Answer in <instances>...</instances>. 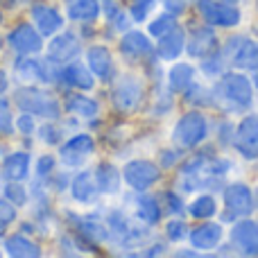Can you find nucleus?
Segmentation results:
<instances>
[{"mask_svg": "<svg viewBox=\"0 0 258 258\" xmlns=\"http://www.w3.org/2000/svg\"><path fill=\"white\" fill-rule=\"evenodd\" d=\"M229 163L222 159H206V156H195L181 168V186L188 190L195 188H215L227 177Z\"/></svg>", "mask_w": 258, "mask_h": 258, "instance_id": "f257e3e1", "label": "nucleus"}, {"mask_svg": "<svg viewBox=\"0 0 258 258\" xmlns=\"http://www.w3.org/2000/svg\"><path fill=\"white\" fill-rule=\"evenodd\" d=\"M14 100H16V104L23 109V111L32 113V116L57 120L59 113H61L57 98L43 89H36V86H23V89H18L16 95H14Z\"/></svg>", "mask_w": 258, "mask_h": 258, "instance_id": "f03ea898", "label": "nucleus"}, {"mask_svg": "<svg viewBox=\"0 0 258 258\" xmlns=\"http://www.w3.org/2000/svg\"><path fill=\"white\" fill-rule=\"evenodd\" d=\"M220 93L236 109L249 107L251 100H254L251 82L247 80L245 75H240V73H227V75L222 77V82H220Z\"/></svg>", "mask_w": 258, "mask_h": 258, "instance_id": "7ed1b4c3", "label": "nucleus"}, {"mask_svg": "<svg viewBox=\"0 0 258 258\" xmlns=\"http://www.w3.org/2000/svg\"><path fill=\"white\" fill-rule=\"evenodd\" d=\"M206 138V120L202 113L188 111L174 127V143L179 147H195Z\"/></svg>", "mask_w": 258, "mask_h": 258, "instance_id": "20e7f679", "label": "nucleus"}, {"mask_svg": "<svg viewBox=\"0 0 258 258\" xmlns=\"http://www.w3.org/2000/svg\"><path fill=\"white\" fill-rule=\"evenodd\" d=\"M141 98H143L141 80L134 75H122L120 80H118L116 89H113V95H111L113 107L122 113H132L134 109L138 107Z\"/></svg>", "mask_w": 258, "mask_h": 258, "instance_id": "39448f33", "label": "nucleus"}, {"mask_svg": "<svg viewBox=\"0 0 258 258\" xmlns=\"http://www.w3.org/2000/svg\"><path fill=\"white\" fill-rule=\"evenodd\" d=\"M197 9L200 16L211 25H222L233 27L240 23V12L231 7L229 3H218V0H197Z\"/></svg>", "mask_w": 258, "mask_h": 258, "instance_id": "423d86ee", "label": "nucleus"}, {"mask_svg": "<svg viewBox=\"0 0 258 258\" xmlns=\"http://www.w3.org/2000/svg\"><path fill=\"white\" fill-rule=\"evenodd\" d=\"M224 206H227V220L238 218V215H249L254 211V195L249 186L245 183H231L224 188Z\"/></svg>", "mask_w": 258, "mask_h": 258, "instance_id": "0eeeda50", "label": "nucleus"}, {"mask_svg": "<svg viewBox=\"0 0 258 258\" xmlns=\"http://www.w3.org/2000/svg\"><path fill=\"white\" fill-rule=\"evenodd\" d=\"M233 145L245 159L249 161L258 159V116H247L238 125L236 136H233Z\"/></svg>", "mask_w": 258, "mask_h": 258, "instance_id": "6e6552de", "label": "nucleus"}, {"mask_svg": "<svg viewBox=\"0 0 258 258\" xmlns=\"http://www.w3.org/2000/svg\"><path fill=\"white\" fill-rule=\"evenodd\" d=\"M125 181L134 190H147L152 183L159 181V168L150 161H129L125 165Z\"/></svg>", "mask_w": 258, "mask_h": 258, "instance_id": "1a4fd4ad", "label": "nucleus"}, {"mask_svg": "<svg viewBox=\"0 0 258 258\" xmlns=\"http://www.w3.org/2000/svg\"><path fill=\"white\" fill-rule=\"evenodd\" d=\"M9 45H12L14 52L18 54H36L41 48H43V41H41V34L30 25H16L7 36Z\"/></svg>", "mask_w": 258, "mask_h": 258, "instance_id": "9d476101", "label": "nucleus"}, {"mask_svg": "<svg viewBox=\"0 0 258 258\" xmlns=\"http://www.w3.org/2000/svg\"><path fill=\"white\" fill-rule=\"evenodd\" d=\"M231 242L247 256H258V224L242 220L231 229Z\"/></svg>", "mask_w": 258, "mask_h": 258, "instance_id": "9b49d317", "label": "nucleus"}, {"mask_svg": "<svg viewBox=\"0 0 258 258\" xmlns=\"http://www.w3.org/2000/svg\"><path fill=\"white\" fill-rule=\"evenodd\" d=\"M93 147H95V143L89 134H77V136H73L61 147V161L66 165H80L93 152Z\"/></svg>", "mask_w": 258, "mask_h": 258, "instance_id": "f8f14e48", "label": "nucleus"}, {"mask_svg": "<svg viewBox=\"0 0 258 258\" xmlns=\"http://www.w3.org/2000/svg\"><path fill=\"white\" fill-rule=\"evenodd\" d=\"M183 48H186V32L181 30V27H170L165 34H161V41L159 45H156V52H159L161 59H165V61H172V59H177L179 54L183 52Z\"/></svg>", "mask_w": 258, "mask_h": 258, "instance_id": "ddd939ff", "label": "nucleus"}, {"mask_svg": "<svg viewBox=\"0 0 258 258\" xmlns=\"http://www.w3.org/2000/svg\"><path fill=\"white\" fill-rule=\"evenodd\" d=\"M32 18H34V25L39 27L41 34H54L63 25L61 14L54 7H48V5H41V3L32 7Z\"/></svg>", "mask_w": 258, "mask_h": 258, "instance_id": "4468645a", "label": "nucleus"}, {"mask_svg": "<svg viewBox=\"0 0 258 258\" xmlns=\"http://www.w3.org/2000/svg\"><path fill=\"white\" fill-rule=\"evenodd\" d=\"M77 52H80V41H77V36H73V34L57 36V39H52V43L48 45L50 61H57V63L71 61Z\"/></svg>", "mask_w": 258, "mask_h": 258, "instance_id": "2eb2a0df", "label": "nucleus"}, {"mask_svg": "<svg viewBox=\"0 0 258 258\" xmlns=\"http://www.w3.org/2000/svg\"><path fill=\"white\" fill-rule=\"evenodd\" d=\"M218 48V39H215V32L213 30H195L188 39V54L190 57H209V54L215 52Z\"/></svg>", "mask_w": 258, "mask_h": 258, "instance_id": "dca6fc26", "label": "nucleus"}, {"mask_svg": "<svg viewBox=\"0 0 258 258\" xmlns=\"http://www.w3.org/2000/svg\"><path fill=\"white\" fill-rule=\"evenodd\" d=\"M220 238H222V229H220V224L213 222L202 224L190 233V242L195 249H213V247H218Z\"/></svg>", "mask_w": 258, "mask_h": 258, "instance_id": "f3484780", "label": "nucleus"}, {"mask_svg": "<svg viewBox=\"0 0 258 258\" xmlns=\"http://www.w3.org/2000/svg\"><path fill=\"white\" fill-rule=\"evenodd\" d=\"M120 50L129 59H141L152 52V43L141 32H129V34H125V39L120 41Z\"/></svg>", "mask_w": 258, "mask_h": 258, "instance_id": "a211bd4d", "label": "nucleus"}, {"mask_svg": "<svg viewBox=\"0 0 258 258\" xmlns=\"http://www.w3.org/2000/svg\"><path fill=\"white\" fill-rule=\"evenodd\" d=\"M95 186L100 192L104 195H113L120 188V172H118L116 165L111 163H100L95 170Z\"/></svg>", "mask_w": 258, "mask_h": 258, "instance_id": "6ab92c4d", "label": "nucleus"}, {"mask_svg": "<svg viewBox=\"0 0 258 258\" xmlns=\"http://www.w3.org/2000/svg\"><path fill=\"white\" fill-rule=\"evenodd\" d=\"M233 66L247 68V71H258V43L251 39H242L240 45L233 52Z\"/></svg>", "mask_w": 258, "mask_h": 258, "instance_id": "aec40b11", "label": "nucleus"}, {"mask_svg": "<svg viewBox=\"0 0 258 258\" xmlns=\"http://www.w3.org/2000/svg\"><path fill=\"white\" fill-rule=\"evenodd\" d=\"M71 192L77 202L82 204H89V202L95 200V192H98V186H95L93 177L89 172H80L71 183Z\"/></svg>", "mask_w": 258, "mask_h": 258, "instance_id": "412c9836", "label": "nucleus"}, {"mask_svg": "<svg viewBox=\"0 0 258 258\" xmlns=\"http://www.w3.org/2000/svg\"><path fill=\"white\" fill-rule=\"evenodd\" d=\"M30 172V154L25 152H14L5 159V174H7L12 181H21L27 177Z\"/></svg>", "mask_w": 258, "mask_h": 258, "instance_id": "4be33fe9", "label": "nucleus"}, {"mask_svg": "<svg viewBox=\"0 0 258 258\" xmlns=\"http://www.w3.org/2000/svg\"><path fill=\"white\" fill-rule=\"evenodd\" d=\"M89 66L98 77H109L111 75V52L104 45H95L89 50Z\"/></svg>", "mask_w": 258, "mask_h": 258, "instance_id": "5701e85b", "label": "nucleus"}, {"mask_svg": "<svg viewBox=\"0 0 258 258\" xmlns=\"http://www.w3.org/2000/svg\"><path fill=\"white\" fill-rule=\"evenodd\" d=\"M61 80L66 82V84L75 86V89H82V91L93 89V75H91L84 66H80V63L66 66V71L61 73Z\"/></svg>", "mask_w": 258, "mask_h": 258, "instance_id": "b1692460", "label": "nucleus"}, {"mask_svg": "<svg viewBox=\"0 0 258 258\" xmlns=\"http://www.w3.org/2000/svg\"><path fill=\"white\" fill-rule=\"evenodd\" d=\"M5 251L9 256H25V258L41 256V249L32 240H27L25 236H9L5 240Z\"/></svg>", "mask_w": 258, "mask_h": 258, "instance_id": "393cba45", "label": "nucleus"}, {"mask_svg": "<svg viewBox=\"0 0 258 258\" xmlns=\"http://www.w3.org/2000/svg\"><path fill=\"white\" fill-rule=\"evenodd\" d=\"M100 14L98 0H71L68 3V16L73 21H93Z\"/></svg>", "mask_w": 258, "mask_h": 258, "instance_id": "a878e982", "label": "nucleus"}, {"mask_svg": "<svg viewBox=\"0 0 258 258\" xmlns=\"http://www.w3.org/2000/svg\"><path fill=\"white\" fill-rule=\"evenodd\" d=\"M168 82H170V89L172 91H186L192 82V66H188V63H177V66L170 71Z\"/></svg>", "mask_w": 258, "mask_h": 258, "instance_id": "bb28decb", "label": "nucleus"}, {"mask_svg": "<svg viewBox=\"0 0 258 258\" xmlns=\"http://www.w3.org/2000/svg\"><path fill=\"white\" fill-rule=\"evenodd\" d=\"M136 215L145 224H156L161 220V209L152 197H138L136 202Z\"/></svg>", "mask_w": 258, "mask_h": 258, "instance_id": "cd10ccee", "label": "nucleus"}, {"mask_svg": "<svg viewBox=\"0 0 258 258\" xmlns=\"http://www.w3.org/2000/svg\"><path fill=\"white\" fill-rule=\"evenodd\" d=\"M66 107L68 111H73L75 116H82V118H93L98 113V104L91 98H84V95H71Z\"/></svg>", "mask_w": 258, "mask_h": 258, "instance_id": "c85d7f7f", "label": "nucleus"}, {"mask_svg": "<svg viewBox=\"0 0 258 258\" xmlns=\"http://www.w3.org/2000/svg\"><path fill=\"white\" fill-rule=\"evenodd\" d=\"M188 211H190L192 218L202 220V218H211V215L218 211V206H215V200L211 195H202V197H197L190 206H188Z\"/></svg>", "mask_w": 258, "mask_h": 258, "instance_id": "c756f323", "label": "nucleus"}, {"mask_svg": "<svg viewBox=\"0 0 258 258\" xmlns=\"http://www.w3.org/2000/svg\"><path fill=\"white\" fill-rule=\"evenodd\" d=\"M80 233L91 242H104L107 240V229H104L102 224H98V222H86V220H82L80 222Z\"/></svg>", "mask_w": 258, "mask_h": 258, "instance_id": "7c9ffc66", "label": "nucleus"}, {"mask_svg": "<svg viewBox=\"0 0 258 258\" xmlns=\"http://www.w3.org/2000/svg\"><path fill=\"white\" fill-rule=\"evenodd\" d=\"M18 71L23 73V77L25 80H48V73H45V66L43 63H36V61H30V59H25V61L18 63Z\"/></svg>", "mask_w": 258, "mask_h": 258, "instance_id": "2f4dec72", "label": "nucleus"}, {"mask_svg": "<svg viewBox=\"0 0 258 258\" xmlns=\"http://www.w3.org/2000/svg\"><path fill=\"white\" fill-rule=\"evenodd\" d=\"M170 27H174V18L170 16V14H165V16H161V18H156V21L150 23V34L161 36V34H165Z\"/></svg>", "mask_w": 258, "mask_h": 258, "instance_id": "473e14b6", "label": "nucleus"}, {"mask_svg": "<svg viewBox=\"0 0 258 258\" xmlns=\"http://www.w3.org/2000/svg\"><path fill=\"white\" fill-rule=\"evenodd\" d=\"M5 195H7V200L14 202L16 206H23V204H25V200H27V197H25V190H23V186H18L16 181H12L7 188H5Z\"/></svg>", "mask_w": 258, "mask_h": 258, "instance_id": "72a5a7b5", "label": "nucleus"}, {"mask_svg": "<svg viewBox=\"0 0 258 258\" xmlns=\"http://www.w3.org/2000/svg\"><path fill=\"white\" fill-rule=\"evenodd\" d=\"M14 122H12V111H9V104L0 98V134H12Z\"/></svg>", "mask_w": 258, "mask_h": 258, "instance_id": "f704fd0d", "label": "nucleus"}, {"mask_svg": "<svg viewBox=\"0 0 258 258\" xmlns=\"http://www.w3.org/2000/svg\"><path fill=\"white\" fill-rule=\"evenodd\" d=\"M14 220H16V209H14L9 202H3V200H0V229L9 227Z\"/></svg>", "mask_w": 258, "mask_h": 258, "instance_id": "c9c22d12", "label": "nucleus"}, {"mask_svg": "<svg viewBox=\"0 0 258 258\" xmlns=\"http://www.w3.org/2000/svg\"><path fill=\"white\" fill-rule=\"evenodd\" d=\"M134 9H132V18L134 21H143V18L147 16V12H150V7H152V3L154 0H134Z\"/></svg>", "mask_w": 258, "mask_h": 258, "instance_id": "e433bc0d", "label": "nucleus"}, {"mask_svg": "<svg viewBox=\"0 0 258 258\" xmlns=\"http://www.w3.org/2000/svg\"><path fill=\"white\" fill-rule=\"evenodd\" d=\"M186 224L183 222H170L168 224V238L170 240H181V238H186Z\"/></svg>", "mask_w": 258, "mask_h": 258, "instance_id": "4c0bfd02", "label": "nucleus"}, {"mask_svg": "<svg viewBox=\"0 0 258 258\" xmlns=\"http://www.w3.org/2000/svg\"><path fill=\"white\" fill-rule=\"evenodd\" d=\"M165 204H168L170 213H183V204L174 192H165Z\"/></svg>", "mask_w": 258, "mask_h": 258, "instance_id": "58836bf2", "label": "nucleus"}, {"mask_svg": "<svg viewBox=\"0 0 258 258\" xmlns=\"http://www.w3.org/2000/svg\"><path fill=\"white\" fill-rule=\"evenodd\" d=\"M54 168V159L52 156H41L39 163H36V170H39V174L43 177V174H50Z\"/></svg>", "mask_w": 258, "mask_h": 258, "instance_id": "ea45409f", "label": "nucleus"}, {"mask_svg": "<svg viewBox=\"0 0 258 258\" xmlns=\"http://www.w3.org/2000/svg\"><path fill=\"white\" fill-rule=\"evenodd\" d=\"M16 127L21 129V132H25V134L34 132V120H32V113H25V116L18 118V120H16Z\"/></svg>", "mask_w": 258, "mask_h": 258, "instance_id": "a19ab883", "label": "nucleus"}, {"mask_svg": "<svg viewBox=\"0 0 258 258\" xmlns=\"http://www.w3.org/2000/svg\"><path fill=\"white\" fill-rule=\"evenodd\" d=\"M41 136H43V141H45V143H57L59 134H57V129H52L50 125H45L43 129H41Z\"/></svg>", "mask_w": 258, "mask_h": 258, "instance_id": "79ce46f5", "label": "nucleus"}, {"mask_svg": "<svg viewBox=\"0 0 258 258\" xmlns=\"http://www.w3.org/2000/svg\"><path fill=\"white\" fill-rule=\"evenodd\" d=\"M163 3L172 14H179L183 7H186V0H163Z\"/></svg>", "mask_w": 258, "mask_h": 258, "instance_id": "37998d69", "label": "nucleus"}, {"mask_svg": "<svg viewBox=\"0 0 258 258\" xmlns=\"http://www.w3.org/2000/svg\"><path fill=\"white\" fill-rule=\"evenodd\" d=\"M174 156H177L174 152H170V154L165 152V154H163V163H165V165H172V163H174Z\"/></svg>", "mask_w": 258, "mask_h": 258, "instance_id": "c03bdc74", "label": "nucleus"}, {"mask_svg": "<svg viewBox=\"0 0 258 258\" xmlns=\"http://www.w3.org/2000/svg\"><path fill=\"white\" fill-rule=\"evenodd\" d=\"M5 89H7V75H5V73L0 71V93H3Z\"/></svg>", "mask_w": 258, "mask_h": 258, "instance_id": "a18cd8bd", "label": "nucleus"}, {"mask_svg": "<svg viewBox=\"0 0 258 258\" xmlns=\"http://www.w3.org/2000/svg\"><path fill=\"white\" fill-rule=\"evenodd\" d=\"M224 3H238V0H224Z\"/></svg>", "mask_w": 258, "mask_h": 258, "instance_id": "49530a36", "label": "nucleus"}, {"mask_svg": "<svg viewBox=\"0 0 258 258\" xmlns=\"http://www.w3.org/2000/svg\"><path fill=\"white\" fill-rule=\"evenodd\" d=\"M256 204H258V190H256Z\"/></svg>", "mask_w": 258, "mask_h": 258, "instance_id": "de8ad7c7", "label": "nucleus"}, {"mask_svg": "<svg viewBox=\"0 0 258 258\" xmlns=\"http://www.w3.org/2000/svg\"><path fill=\"white\" fill-rule=\"evenodd\" d=\"M0 21H3V16H0Z\"/></svg>", "mask_w": 258, "mask_h": 258, "instance_id": "09e8293b", "label": "nucleus"}, {"mask_svg": "<svg viewBox=\"0 0 258 258\" xmlns=\"http://www.w3.org/2000/svg\"><path fill=\"white\" fill-rule=\"evenodd\" d=\"M0 43H3V41H0Z\"/></svg>", "mask_w": 258, "mask_h": 258, "instance_id": "8fccbe9b", "label": "nucleus"}]
</instances>
